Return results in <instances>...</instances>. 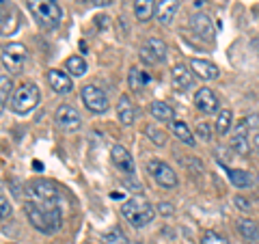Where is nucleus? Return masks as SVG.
<instances>
[{
    "instance_id": "e433bc0d",
    "label": "nucleus",
    "mask_w": 259,
    "mask_h": 244,
    "mask_svg": "<svg viewBox=\"0 0 259 244\" xmlns=\"http://www.w3.org/2000/svg\"><path fill=\"white\" fill-rule=\"evenodd\" d=\"M244 121H246L248 128H259V115H250V117L244 119Z\"/></svg>"
},
{
    "instance_id": "dca6fc26",
    "label": "nucleus",
    "mask_w": 259,
    "mask_h": 244,
    "mask_svg": "<svg viewBox=\"0 0 259 244\" xmlns=\"http://www.w3.org/2000/svg\"><path fill=\"white\" fill-rule=\"evenodd\" d=\"M171 80H173V87L177 89V91H182V93L194 87V76H192V71L186 67L184 63H177L175 67L171 69Z\"/></svg>"
},
{
    "instance_id": "1a4fd4ad",
    "label": "nucleus",
    "mask_w": 259,
    "mask_h": 244,
    "mask_svg": "<svg viewBox=\"0 0 259 244\" xmlns=\"http://www.w3.org/2000/svg\"><path fill=\"white\" fill-rule=\"evenodd\" d=\"M147 171L151 173L153 180L162 186V188H175V186H177V173L173 171V167L166 165V162L149 160L147 162Z\"/></svg>"
},
{
    "instance_id": "2eb2a0df",
    "label": "nucleus",
    "mask_w": 259,
    "mask_h": 244,
    "mask_svg": "<svg viewBox=\"0 0 259 244\" xmlns=\"http://www.w3.org/2000/svg\"><path fill=\"white\" fill-rule=\"evenodd\" d=\"M231 149L238 153V156H248L250 153V138H248V126L246 121H240L236 132L231 138Z\"/></svg>"
},
{
    "instance_id": "f3484780",
    "label": "nucleus",
    "mask_w": 259,
    "mask_h": 244,
    "mask_svg": "<svg viewBox=\"0 0 259 244\" xmlns=\"http://www.w3.org/2000/svg\"><path fill=\"white\" fill-rule=\"evenodd\" d=\"M48 83H50L54 93H61V95H67V93H71V89H74V83H71L69 74L67 71H61V69H50Z\"/></svg>"
},
{
    "instance_id": "72a5a7b5",
    "label": "nucleus",
    "mask_w": 259,
    "mask_h": 244,
    "mask_svg": "<svg viewBox=\"0 0 259 244\" xmlns=\"http://www.w3.org/2000/svg\"><path fill=\"white\" fill-rule=\"evenodd\" d=\"M197 136L199 141H212V128L207 124H197Z\"/></svg>"
},
{
    "instance_id": "7c9ffc66",
    "label": "nucleus",
    "mask_w": 259,
    "mask_h": 244,
    "mask_svg": "<svg viewBox=\"0 0 259 244\" xmlns=\"http://www.w3.org/2000/svg\"><path fill=\"white\" fill-rule=\"evenodd\" d=\"M145 134H147V136H149V141H151L153 145H158V147H162V145L166 143V134L162 132V130H158L156 126H147Z\"/></svg>"
},
{
    "instance_id": "6e6552de",
    "label": "nucleus",
    "mask_w": 259,
    "mask_h": 244,
    "mask_svg": "<svg viewBox=\"0 0 259 244\" xmlns=\"http://www.w3.org/2000/svg\"><path fill=\"white\" fill-rule=\"evenodd\" d=\"M139 56L145 65H158L162 61H166V44L158 37L147 39V44L141 46Z\"/></svg>"
},
{
    "instance_id": "a878e982",
    "label": "nucleus",
    "mask_w": 259,
    "mask_h": 244,
    "mask_svg": "<svg viewBox=\"0 0 259 244\" xmlns=\"http://www.w3.org/2000/svg\"><path fill=\"white\" fill-rule=\"evenodd\" d=\"M171 130H173V134L180 138V141L184 143V145H188V147H194L197 145V141H194V136H192V132H190V128L184 124V121H171Z\"/></svg>"
},
{
    "instance_id": "20e7f679",
    "label": "nucleus",
    "mask_w": 259,
    "mask_h": 244,
    "mask_svg": "<svg viewBox=\"0 0 259 244\" xmlns=\"http://www.w3.org/2000/svg\"><path fill=\"white\" fill-rule=\"evenodd\" d=\"M28 201L37 203V206H59L61 192L56 188V184L50 180H32L26 186Z\"/></svg>"
},
{
    "instance_id": "2f4dec72",
    "label": "nucleus",
    "mask_w": 259,
    "mask_h": 244,
    "mask_svg": "<svg viewBox=\"0 0 259 244\" xmlns=\"http://www.w3.org/2000/svg\"><path fill=\"white\" fill-rule=\"evenodd\" d=\"M201 244H229V240L223 238V235L216 231H205L203 238H201Z\"/></svg>"
},
{
    "instance_id": "c03bdc74",
    "label": "nucleus",
    "mask_w": 259,
    "mask_h": 244,
    "mask_svg": "<svg viewBox=\"0 0 259 244\" xmlns=\"http://www.w3.org/2000/svg\"><path fill=\"white\" fill-rule=\"evenodd\" d=\"M11 244H15V242H11Z\"/></svg>"
},
{
    "instance_id": "4c0bfd02",
    "label": "nucleus",
    "mask_w": 259,
    "mask_h": 244,
    "mask_svg": "<svg viewBox=\"0 0 259 244\" xmlns=\"http://www.w3.org/2000/svg\"><path fill=\"white\" fill-rule=\"evenodd\" d=\"M89 3L95 7H108V5H112V0H89Z\"/></svg>"
},
{
    "instance_id": "4be33fe9",
    "label": "nucleus",
    "mask_w": 259,
    "mask_h": 244,
    "mask_svg": "<svg viewBox=\"0 0 259 244\" xmlns=\"http://www.w3.org/2000/svg\"><path fill=\"white\" fill-rule=\"evenodd\" d=\"M151 83V76L147 71H143L141 67H130V74H127V85L132 91H143L145 87Z\"/></svg>"
},
{
    "instance_id": "f8f14e48",
    "label": "nucleus",
    "mask_w": 259,
    "mask_h": 244,
    "mask_svg": "<svg viewBox=\"0 0 259 244\" xmlns=\"http://www.w3.org/2000/svg\"><path fill=\"white\" fill-rule=\"evenodd\" d=\"M190 28L197 37L205 39V42H214L216 39V30H214V24L212 20L207 18L205 13H192L190 15Z\"/></svg>"
},
{
    "instance_id": "a211bd4d",
    "label": "nucleus",
    "mask_w": 259,
    "mask_h": 244,
    "mask_svg": "<svg viewBox=\"0 0 259 244\" xmlns=\"http://www.w3.org/2000/svg\"><path fill=\"white\" fill-rule=\"evenodd\" d=\"M177 9H180V0H160L156 5V18L162 26H168L173 22Z\"/></svg>"
},
{
    "instance_id": "473e14b6",
    "label": "nucleus",
    "mask_w": 259,
    "mask_h": 244,
    "mask_svg": "<svg viewBox=\"0 0 259 244\" xmlns=\"http://www.w3.org/2000/svg\"><path fill=\"white\" fill-rule=\"evenodd\" d=\"M11 214H13L11 203L7 201L3 194H0V221H7V218H11Z\"/></svg>"
},
{
    "instance_id": "a18cd8bd",
    "label": "nucleus",
    "mask_w": 259,
    "mask_h": 244,
    "mask_svg": "<svg viewBox=\"0 0 259 244\" xmlns=\"http://www.w3.org/2000/svg\"><path fill=\"white\" fill-rule=\"evenodd\" d=\"M139 244H141V242H139Z\"/></svg>"
},
{
    "instance_id": "58836bf2",
    "label": "nucleus",
    "mask_w": 259,
    "mask_h": 244,
    "mask_svg": "<svg viewBox=\"0 0 259 244\" xmlns=\"http://www.w3.org/2000/svg\"><path fill=\"white\" fill-rule=\"evenodd\" d=\"M95 20H97V24H100V28H104V26L108 24V22H106V20H108L106 15H100V18H95Z\"/></svg>"
},
{
    "instance_id": "393cba45",
    "label": "nucleus",
    "mask_w": 259,
    "mask_h": 244,
    "mask_svg": "<svg viewBox=\"0 0 259 244\" xmlns=\"http://www.w3.org/2000/svg\"><path fill=\"white\" fill-rule=\"evenodd\" d=\"M149 110L158 121H162V124H171V121H175V110L168 106L166 102H153L149 106Z\"/></svg>"
},
{
    "instance_id": "a19ab883",
    "label": "nucleus",
    "mask_w": 259,
    "mask_h": 244,
    "mask_svg": "<svg viewBox=\"0 0 259 244\" xmlns=\"http://www.w3.org/2000/svg\"><path fill=\"white\" fill-rule=\"evenodd\" d=\"M253 145H255V149L259 151V132H257V134L253 136Z\"/></svg>"
},
{
    "instance_id": "6ab92c4d",
    "label": "nucleus",
    "mask_w": 259,
    "mask_h": 244,
    "mask_svg": "<svg viewBox=\"0 0 259 244\" xmlns=\"http://www.w3.org/2000/svg\"><path fill=\"white\" fill-rule=\"evenodd\" d=\"M190 69H192V74L199 76L201 80H216L218 74H221L214 63L203 61V59H192L190 61Z\"/></svg>"
},
{
    "instance_id": "f03ea898",
    "label": "nucleus",
    "mask_w": 259,
    "mask_h": 244,
    "mask_svg": "<svg viewBox=\"0 0 259 244\" xmlns=\"http://www.w3.org/2000/svg\"><path fill=\"white\" fill-rule=\"evenodd\" d=\"M26 7L41 28L52 30L56 26H61L63 9H61L59 0H26Z\"/></svg>"
},
{
    "instance_id": "f257e3e1",
    "label": "nucleus",
    "mask_w": 259,
    "mask_h": 244,
    "mask_svg": "<svg viewBox=\"0 0 259 244\" xmlns=\"http://www.w3.org/2000/svg\"><path fill=\"white\" fill-rule=\"evenodd\" d=\"M24 210H26L30 225L35 227L37 231L52 235L61 229V225H63L61 206H37V203H32V201H26L24 203Z\"/></svg>"
},
{
    "instance_id": "f704fd0d",
    "label": "nucleus",
    "mask_w": 259,
    "mask_h": 244,
    "mask_svg": "<svg viewBox=\"0 0 259 244\" xmlns=\"http://www.w3.org/2000/svg\"><path fill=\"white\" fill-rule=\"evenodd\" d=\"M233 206H236L240 212H250V210H253V206H250V201L248 199H244V197H233Z\"/></svg>"
},
{
    "instance_id": "412c9836",
    "label": "nucleus",
    "mask_w": 259,
    "mask_h": 244,
    "mask_svg": "<svg viewBox=\"0 0 259 244\" xmlns=\"http://www.w3.org/2000/svg\"><path fill=\"white\" fill-rule=\"evenodd\" d=\"M238 233L242 235V240L248 244L259 242V223L250 221V218H240L238 221Z\"/></svg>"
},
{
    "instance_id": "37998d69",
    "label": "nucleus",
    "mask_w": 259,
    "mask_h": 244,
    "mask_svg": "<svg viewBox=\"0 0 259 244\" xmlns=\"http://www.w3.org/2000/svg\"><path fill=\"white\" fill-rule=\"evenodd\" d=\"M255 182H257V186H259V173H257V175H255Z\"/></svg>"
},
{
    "instance_id": "79ce46f5",
    "label": "nucleus",
    "mask_w": 259,
    "mask_h": 244,
    "mask_svg": "<svg viewBox=\"0 0 259 244\" xmlns=\"http://www.w3.org/2000/svg\"><path fill=\"white\" fill-rule=\"evenodd\" d=\"M32 169H35V171H44V165H41V162H35V165H32Z\"/></svg>"
},
{
    "instance_id": "b1692460",
    "label": "nucleus",
    "mask_w": 259,
    "mask_h": 244,
    "mask_svg": "<svg viewBox=\"0 0 259 244\" xmlns=\"http://www.w3.org/2000/svg\"><path fill=\"white\" fill-rule=\"evenodd\" d=\"M156 13V0H136L134 3V15L139 22H147Z\"/></svg>"
},
{
    "instance_id": "c85d7f7f",
    "label": "nucleus",
    "mask_w": 259,
    "mask_h": 244,
    "mask_svg": "<svg viewBox=\"0 0 259 244\" xmlns=\"http://www.w3.org/2000/svg\"><path fill=\"white\" fill-rule=\"evenodd\" d=\"M231 126H233V115H231V110H221V112H218L216 132H218V134H227Z\"/></svg>"
},
{
    "instance_id": "9b49d317",
    "label": "nucleus",
    "mask_w": 259,
    "mask_h": 244,
    "mask_svg": "<svg viewBox=\"0 0 259 244\" xmlns=\"http://www.w3.org/2000/svg\"><path fill=\"white\" fill-rule=\"evenodd\" d=\"M54 124L59 126L61 130H67V132H74L82 126V117L78 115V110L74 106H69V104H63V106L56 108L54 112Z\"/></svg>"
},
{
    "instance_id": "39448f33",
    "label": "nucleus",
    "mask_w": 259,
    "mask_h": 244,
    "mask_svg": "<svg viewBox=\"0 0 259 244\" xmlns=\"http://www.w3.org/2000/svg\"><path fill=\"white\" fill-rule=\"evenodd\" d=\"M37 104H39V89L32 83L20 85L11 97V110L15 115H28V112L35 110Z\"/></svg>"
},
{
    "instance_id": "7ed1b4c3",
    "label": "nucleus",
    "mask_w": 259,
    "mask_h": 244,
    "mask_svg": "<svg viewBox=\"0 0 259 244\" xmlns=\"http://www.w3.org/2000/svg\"><path fill=\"white\" fill-rule=\"evenodd\" d=\"M121 214H123V218L132 227H136V229H143V227H147L153 221L156 210H153V206L145 197L136 194V197H130L123 206H121Z\"/></svg>"
},
{
    "instance_id": "5701e85b",
    "label": "nucleus",
    "mask_w": 259,
    "mask_h": 244,
    "mask_svg": "<svg viewBox=\"0 0 259 244\" xmlns=\"http://www.w3.org/2000/svg\"><path fill=\"white\" fill-rule=\"evenodd\" d=\"M227 175H229V182L236 186V188H250L255 182V177L244 169H229Z\"/></svg>"
},
{
    "instance_id": "4468645a",
    "label": "nucleus",
    "mask_w": 259,
    "mask_h": 244,
    "mask_svg": "<svg viewBox=\"0 0 259 244\" xmlns=\"http://www.w3.org/2000/svg\"><path fill=\"white\" fill-rule=\"evenodd\" d=\"M194 106H197L201 112H205V115H214L218 110V97L212 89L203 87L194 93Z\"/></svg>"
},
{
    "instance_id": "ddd939ff",
    "label": "nucleus",
    "mask_w": 259,
    "mask_h": 244,
    "mask_svg": "<svg viewBox=\"0 0 259 244\" xmlns=\"http://www.w3.org/2000/svg\"><path fill=\"white\" fill-rule=\"evenodd\" d=\"M110 160L112 165H115L123 175H134V158L132 153H130L125 147H121V145H115V147L110 149Z\"/></svg>"
},
{
    "instance_id": "9d476101",
    "label": "nucleus",
    "mask_w": 259,
    "mask_h": 244,
    "mask_svg": "<svg viewBox=\"0 0 259 244\" xmlns=\"http://www.w3.org/2000/svg\"><path fill=\"white\" fill-rule=\"evenodd\" d=\"M20 26V11L11 0H0V35H13Z\"/></svg>"
},
{
    "instance_id": "c9c22d12",
    "label": "nucleus",
    "mask_w": 259,
    "mask_h": 244,
    "mask_svg": "<svg viewBox=\"0 0 259 244\" xmlns=\"http://www.w3.org/2000/svg\"><path fill=\"white\" fill-rule=\"evenodd\" d=\"M156 210H158V212H160L162 216H173V214H175V206H173V203H168V201L158 203Z\"/></svg>"
},
{
    "instance_id": "ea45409f",
    "label": "nucleus",
    "mask_w": 259,
    "mask_h": 244,
    "mask_svg": "<svg viewBox=\"0 0 259 244\" xmlns=\"http://www.w3.org/2000/svg\"><path fill=\"white\" fill-rule=\"evenodd\" d=\"M205 3H207V0H194V7L201 9V7H205Z\"/></svg>"
},
{
    "instance_id": "0eeeda50",
    "label": "nucleus",
    "mask_w": 259,
    "mask_h": 244,
    "mask_svg": "<svg viewBox=\"0 0 259 244\" xmlns=\"http://www.w3.org/2000/svg\"><path fill=\"white\" fill-rule=\"evenodd\" d=\"M80 97H82V104H84V106L91 110V112H95V115H104V112L108 110V106H110L106 93H104L100 87H95V85L82 87V91H80Z\"/></svg>"
},
{
    "instance_id": "aec40b11",
    "label": "nucleus",
    "mask_w": 259,
    "mask_h": 244,
    "mask_svg": "<svg viewBox=\"0 0 259 244\" xmlns=\"http://www.w3.org/2000/svg\"><path fill=\"white\" fill-rule=\"evenodd\" d=\"M117 115H119V121L123 126H132L134 119H136V106L132 104L127 95H121L119 97V104H117Z\"/></svg>"
},
{
    "instance_id": "bb28decb",
    "label": "nucleus",
    "mask_w": 259,
    "mask_h": 244,
    "mask_svg": "<svg viewBox=\"0 0 259 244\" xmlns=\"http://www.w3.org/2000/svg\"><path fill=\"white\" fill-rule=\"evenodd\" d=\"M13 93H15V89H13L11 78L9 76H0V112H3V108L9 104Z\"/></svg>"
},
{
    "instance_id": "cd10ccee",
    "label": "nucleus",
    "mask_w": 259,
    "mask_h": 244,
    "mask_svg": "<svg viewBox=\"0 0 259 244\" xmlns=\"http://www.w3.org/2000/svg\"><path fill=\"white\" fill-rule=\"evenodd\" d=\"M65 69L69 71L71 76H84L87 74V63H84V59L82 56H69L67 59V63H65Z\"/></svg>"
},
{
    "instance_id": "423d86ee",
    "label": "nucleus",
    "mask_w": 259,
    "mask_h": 244,
    "mask_svg": "<svg viewBox=\"0 0 259 244\" xmlns=\"http://www.w3.org/2000/svg\"><path fill=\"white\" fill-rule=\"evenodd\" d=\"M0 59H3V65L11 71V74H22L24 65H26V61H28V50H26V46H22L18 42H11V44H7L3 48Z\"/></svg>"
},
{
    "instance_id": "c756f323",
    "label": "nucleus",
    "mask_w": 259,
    "mask_h": 244,
    "mask_svg": "<svg viewBox=\"0 0 259 244\" xmlns=\"http://www.w3.org/2000/svg\"><path fill=\"white\" fill-rule=\"evenodd\" d=\"M102 244H127V238L123 235V231L115 227L112 231H108V233L102 235Z\"/></svg>"
}]
</instances>
